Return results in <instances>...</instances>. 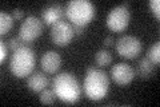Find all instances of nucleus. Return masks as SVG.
<instances>
[{
	"label": "nucleus",
	"mask_w": 160,
	"mask_h": 107,
	"mask_svg": "<svg viewBox=\"0 0 160 107\" xmlns=\"http://www.w3.org/2000/svg\"><path fill=\"white\" fill-rule=\"evenodd\" d=\"M12 16H13V19H16V20L23 19V18H24V11H23V9H20V8L13 9V12H12Z\"/></svg>",
	"instance_id": "4be33fe9"
},
{
	"label": "nucleus",
	"mask_w": 160,
	"mask_h": 107,
	"mask_svg": "<svg viewBox=\"0 0 160 107\" xmlns=\"http://www.w3.org/2000/svg\"><path fill=\"white\" fill-rule=\"evenodd\" d=\"M136 76L135 70L128 63H118L113 64L111 68V78L116 84L119 86H127L133 80Z\"/></svg>",
	"instance_id": "1a4fd4ad"
},
{
	"label": "nucleus",
	"mask_w": 160,
	"mask_h": 107,
	"mask_svg": "<svg viewBox=\"0 0 160 107\" xmlns=\"http://www.w3.org/2000/svg\"><path fill=\"white\" fill-rule=\"evenodd\" d=\"M153 71H155V64L149 59L143 58L139 60L138 67L135 70V74L139 75L142 79H148L153 74Z\"/></svg>",
	"instance_id": "ddd939ff"
},
{
	"label": "nucleus",
	"mask_w": 160,
	"mask_h": 107,
	"mask_svg": "<svg viewBox=\"0 0 160 107\" xmlns=\"http://www.w3.org/2000/svg\"><path fill=\"white\" fill-rule=\"evenodd\" d=\"M42 34H43V22L39 18L33 16V15H29V16L24 19V22L19 28V38L24 44L33 42Z\"/></svg>",
	"instance_id": "0eeeda50"
},
{
	"label": "nucleus",
	"mask_w": 160,
	"mask_h": 107,
	"mask_svg": "<svg viewBox=\"0 0 160 107\" xmlns=\"http://www.w3.org/2000/svg\"><path fill=\"white\" fill-rule=\"evenodd\" d=\"M115 47H116V52L122 58L135 59L142 54L143 44L140 39L133 36V35H123L116 40Z\"/></svg>",
	"instance_id": "39448f33"
},
{
	"label": "nucleus",
	"mask_w": 160,
	"mask_h": 107,
	"mask_svg": "<svg viewBox=\"0 0 160 107\" xmlns=\"http://www.w3.org/2000/svg\"><path fill=\"white\" fill-rule=\"evenodd\" d=\"M147 59H149L153 64H159L160 62V44L156 42L147 50Z\"/></svg>",
	"instance_id": "dca6fc26"
},
{
	"label": "nucleus",
	"mask_w": 160,
	"mask_h": 107,
	"mask_svg": "<svg viewBox=\"0 0 160 107\" xmlns=\"http://www.w3.org/2000/svg\"><path fill=\"white\" fill-rule=\"evenodd\" d=\"M49 79L43 71H33L27 78V87L33 93H40L48 87Z\"/></svg>",
	"instance_id": "f8f14e48"
},
{
	"label": "nucleus",
	"mask_w": 160,
	"mask_h": 107,
	"mask_svg": "<svg viewBox=\"0 0 160 107\" xmlns=\"http://www.w3.org/2000/svg\"><path fill=\"white\" fill-rule=\"evenodd\" d=\"M75 34H73V28L72 24H69L68 22H60L55 23L51 27V39L53 44L60 45V47H64L71 43V40L73 39Z\"/></svg>",
	"instance_id": "6e6552de"
},
{
	"label": "nucleus",
	"mask_w": 160,
	"mask_h": 107,
	"mask_svg": "<svg viewBox=\"0 0 160 107\" xmlns=\"http://www.w3.org/2000/svg\"><path fill=\"white\" fill-rule=\"evenodd\" d=\"M95 6L88 0H71L67 4L66 15L72 24L86 25L95 18Z\"/></svg>",
	"instance_id": "20e7f679"
},
{
	"label": "nucleus",
	"mask_w": 160,
	"mask_h": 107,
	"mask_svg": "<svg viewBox=\"0 0 160 107\" xmlns=\"http://www.w3.org/2000/svg\"><path fill=\"white\" fill-rule=\"evenodd\" d=\"M13 16L7 12L2 11L0 12V34L7 35L13 27Z\"/></svg>",
	"instance_id": "4468645a"
},
{
	"label": "nucleus",
	"mask_w": 160,
	"mask_h": 107,
	"mask_svg": "<svg viewBox=\"0 0 160 107\" xmlns=\"http://www.w3.org/2000/svg\"><path fill=\"white\" fill-rule=\"evenodd\" d=\"M129 19H131V15H129L128 3L120 4L108 12L106 20L107 27L113 32H122L128 27Z\"/></svg>",
	"instance_id": "423d86ee"
},
{
	"label": "nucleus",
	"mask_w": 160,
	"mask_h": 107,
	"mask_svg": "<svg viewBox=\"0 0 160 107\" xmlns=\"http://www.w3.org/2000/svg\"><path fill=\"white\" fill-rule=\"evenodd\" d=\"M148 6H149V8H151L152 13L159 19L160 18V2L159 0H151V2L148 3Z\"/></svg>",
	"instance_id": "6ab92c4d"
},
{
	"label": "nucleus",
	"mask_w": 160,
	"mask_h": 107,
	"mask_svg": "<svg viewBox=\"0 0 160 107\" xmlns=\"http://www.w3.org/2000/svg\"><path fill=\"white\" fill-rule=\"evenodd\" d=\"M52 90L56 96L66 102V103H75L80 99L82 95V86L72 72H60L52 80Z\"/></svg>",
	"instance_id": "f03ea898"
},
{
	"label": "nucleus",
	"mask_w": 160,
	"mask_h": 107,
	"mask_svg": "<svg viewBox=\"0 0 160 107\" xmlns=\"http://www.w3.org/2000/svg\"><path fill=\"white\" fill-rule=\"evenodd\" d=\"M63 16H64V9L58 3L49 4V6L44 7L42 11V20L49 25H53L55 23L60 22Z\"/></svg>",
	"instance_id": "9b49d317"
},
{
	"label": "nucleus",
	"mask_w": 160,
	"mask_h": 107,
	"mask_svg": "<svg viewBox=\"0 0 160 107\" xmlns=\"http://www.w3.org/2000/svg\"><path fill=\"white\" fill-rule=\"evenodd\" d=\"M7 47L9 48L13 52L15 50H18L19 47H22V45H24V43L20 40V38L19 36H13V38H11V39H8L7 40Z\"/></svg>",
	"instance_id": "a211bd4d"
},
{
	"label": "nucleus",
	"mask_w": 160,
	"mask_h": 107,
	"mask_svg": "<svg viewBox=\"0 0 160 107\" xmlns=\"http://www.w3.org/2000/svg\"><path fill=\"white\" fill-rule=\"evenodd\" d=\"M40 66H42L44 72L55 74V72H58L60 66H62V56H60L56 51L49 50L42 55V58H40Z\"/></svg>",
	"instance_id": "9d476101"
},
{
	"label": "nucleus",
	"mask_w": 160,
	"mask_h": 107,
	"mask_svg": "<svg viewBox=\"0 0 160 107\" xmlns=\"http://www.w3.org/2000/svg\"><path fill=\"white\" fill-rule=\"evenodd\" d=\"M35 66H36V55L33 50L26 44L15 50L9 59V71L16 78H26L27 75L32 74Z\"/></svg>",
	"instance_id": "7ed1b4c3"
},
{
	"label": "nucleus",
	"mask_w": 160,
	"mask_h": 107,
	"mask_svg": "<svg viewBox=\"0 0 160 107\" xmlns=\"http://www.w3.org/2000/svg\"><path fill=\"white\" fill-rule=\"evenodd\" d=\"M55 98H56V94L53 93V90H48V88H44L43 91H40V96L39 99L42 103L44 104H52L55 102Z\"/></svg>",
	"instance_id": "f3484780"
},
{
	"label": "nucleus",
	"mask_w": 160,
	"mask_h": 107,
	"mask_svg": "<svg viewBox=\"0 0 160 107\" xmlns=\"http://www.w3.org/2000/svg\"><path fill=\"white\" fill-rule=\"evenodd\" d=\"M109 90V78L106 71L89 67L83 80V91L91 100H102Z\"/></svg>",
	"instance_id": "f257e3e1"
},
{
	"label": "nucleus",
	"mask_w": 160,
	"mask_h": 107,
	"mask_svg": "<svg viewBox=\"0 0 160 107\" xmlns=\"http://www.w3.org/2000/svg\"><path fill=\"white\" fill-rule=\"evenodd\" d=\"M84 27L86 25H78V24H72V28H73V34L80 36V35L84 34Z\"/></svg>",
	"instance_id": "412c9836"
},
{
	"label": "nucleus",
	"mask_w": 160,
	"mask_h": 107,
	"mask_svg": "<svg viewBox=\"0 0 160 107\" xmlns=\"http://www.w3.org/2000/svg\"><path fill=\"white\" fill-rule=\"evenodd\" d=\"M8 47H7V43L6 42H0V60L4 62L8 56Z\"/></svg>",
	"instance_id": "aec40b11"
},
{
	"label": "nucleus",
	"mask_w": 160,
	"mask_h": 107,
	"mask_svg": "<svg viewBox=\"0 0 160 107\" xmlns=\"http://www.w3.org/2000/svg\"><path fill=\"white\" fill-rule=\"evenodd\" d=\"M95 62L98 66H108L112 62V54L109 52L108 50H99L96 54H95Z\"/></svg>",
	"instance_id": "2eb2a0df"
},
{
	"label": "nucleus",
	"mask_w": 160,
	"mask_h": 107,
	"mask_svg": "<svg viewBox=\"0 0 160 107\" xmlns=\"http://www.w3.org/2000/svg\"><path fill=\"white\" fill-rule=\"evenodd\" d=\"M113 38H112V35H108V36H106V39H104V44L107 45V47H109V45H112L113 44Z\"/></svg>",
	"instance_id": "5701e85b"
}]
</instances>
